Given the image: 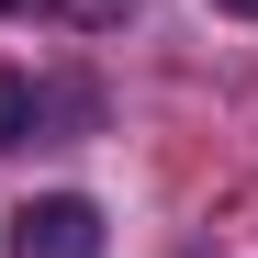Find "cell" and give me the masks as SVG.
<instances>
[{
    "label": "cell",
    "mask_w": 258,
    "mask_h": 258,
    "mask_svg": "<svg viewBox=\"0 0 258 258\" xmlns=\"http://www.w3.org/2000/svg\"><path fill=\"white\" fill-rule=\"evenodd\" d=\"M0 258H101V202H79V191L23 202L12 236H0Z\"/></svg>",
    "instance_id": "cell-1"
},
{
    "label": "cell",
    "mask_w": 258,
    "mask_h": 258,
    "mask_svg": "<svg viewBox=\"0 0 258 258\" xmlns=\"http://www.w3.org/2000/svg\"><path fill=\"white\" fill-rule=\"evenodd\" d=\"M34 112H45V101H34V79L0 68V146H23V135H34Z\"/></svg>",
    "instance_id": "cell-2"
},
{
    "label": "cell",
    "mask_w": 258,
    "mask_h": 258,
    "mask_svg": "<svg viewBox=\"0 0 258 258\" xmlns=\"http://www.w3.org/2000/svg\"><path fill=\"white\" fill-rule=\"evenodd\" d=\"M213 12H236V23H258V0H213Z\"/></svg>",
    "instance_id": "cell-3"
},
{
    "label": "cell",
    "mask_w": 258,
    "mask_h": 258,
    "mask_svg": "<svg viewBox=\"0 0 258 258\" xmlns=\"http://www.w3.org/2000/svg\"><path fill=\"white\" fill-rule=\"evenodd\" d=\"M0 12H12V0H0Z\"/></svg>",
    "instance_id": "cell-4"
}]
</instances>
